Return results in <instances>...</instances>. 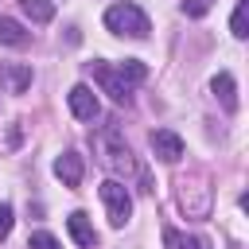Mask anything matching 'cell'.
<instances>
[{"instance_id": "obj_1", "label": "cell", "mask_w": 249, "mask_h": 249, "mask_svg": "<svg viewBox=\"0 0 249 249\" xmlns=\"http://www.w3.org/2000/svg\"><path fill=\"white\" fill-rule=\"evenodd\" d=\"M105 27H109L113 35H128V39H148V31H152L148 16H144L136 4H113V8L105 12Z\"/></svg>"}, {"instance_id": "obj_2", "label": "cell", "mask_w": 249, "mask_h": 249, "mask_svg": "<svg viewBox=\"0 0 249 249\" xmlns=\"http://www.w3.org/2000/svg\"><path fill=\"white\" fill-rule=\"evenodd\" d=\"M97 148H101V163L113 175H136V160H132V152H128V144L121 140L117 128H105L97 136Z\"/></svg>"}, {"instance_id": "obj_3", "label": "cell", "mask_w": 249, "mask_h": 249, "mask_svg": "<svg viewBox=\"0 0 249 249\" xmlns=\"http://www.w3.org/2000/svg\"><path fill=\"white\" fill-rule=\"evenodd\" d=\"M101 202H105V218H109L113 230L128 226V218H132V195H128V187L121 179H105L101 183Z\"/></svg>"}, {"instance_id": "obj_4", "label": "cell", "mask_w": 249, "mask_h": 249, "mask_svg": "<svg viewBox=\"0 0 249 249\" xmlns=\"http://www.w3.org/2000/svg\"><path fill=\"white\" fill-rule=\"evenodd\" d=\"M179 206H183L187 218H206L210 214V187H206L202 175H195L191 183L179 179Z\"/></svg>"}, {"instance_id": "obj_5", "label": "cell", "mask_w": 249, "mask_h": 249, "mask_svg": "<svg viewBox=\"0 0 249 249\" xmlns=\"http://www.w3.org/2000/svg\"><path fill=\"white\" fill-rule=\"evenodd\" d=\"M89 70H93V78H97V86L117 101V105H128L132 101V86L117 74V66H109V62H89Z\"/></svg>"}, {"instance_id": "obj_6", "label": "cell", "mask_w": 249, "mask_h": 249, "mask_svg": "<svg viewBox=\"0 0 249 249\" xmlns=\"http://www.w3.org/2000/svg\"><path fill=\"white\" fill-rule=\"evenodd\" d=\"M148 144H152L156 160H163V163H179V160H183V136L171 132V128H156V132L148 136Z\"/></svg>"}, {"instance_id": "obj_7", "label": "cell", "mask_w": 249, "mask_h": 249, "mask_svg": "<svg viewBox=\"0 0 249 249\" xmlns=\"http://www.w3.org/2000/svg\"><path fill=\"white\" fill-rule=\"evenodd\" d=\"M66 101H70V113H74L78 121H93V117H97V97H93V89H89L86 82H78V86L66 93Z\"/></svg>"}, {"instance_id": "obj_8", "label": "cell", "mask_w": 249, "mask_h": 249, "mask_svg": "<svg viewBox=\"0 0 249 249\" xmlns=\"http://www.w3.org/2000/svg\"><path fill=\"white\" fill-rule=\"evenodd\" d=\"M54 175L62 179V187H78L82 175H86V160H82L78 152H62V156L54 160Z\"/></svg>"}, {"instance_id": "obj_9", "label": "cell", "mask_w": 249, "mask_h": 249, "mask_svg": "<svg viewBox=\"0 0 249 249\" xmlns=\"http://www.w3.org/2000/svg\"><path fill=\"white\" fill-rule=\"evenodd\" d=\"M66 230H70V237H74L82 249H93V245H97V233H93V226H89L86 210H74V214L66 218Z\"/></svg>"}, {"instance_id": "obj_10", "label": "cell", "mask_w": 249, "mask_h": 249, "mask_svg": "<svg viewBox=\"0 0 249 249\" xmlns=\"http://www.w3.org/2000/svg\"><path fill=\"white\" fill-rule=\"evenodd\" d=\"M210 89L218 93V101H222V109H226V113H237V82H233L226 70H222V74H214Z\"/></svg>"}, {"instance_id": "obj_11", "label": "cell", "mask_w": 249, "mask_h": 249, "mask_svg": "<svg viewBox=\"0 0 249 249\" xmlns=\"http://www.w3.org/2000/svg\"><path fill=\"white\" fill-rule=\"evenodd\" d=\"M0 86H8V93H23L31 86V66H0Z\"/></svg>"}, {"instance_id": "obj_12", "label": "cell", "mask_w": 249, "mask_h": 249, "mask_svg": "<svg viewBox=\"0 0 249 249\" xmlns=\"http://www.w3.org/2000/svg\"><path fill=\"white\" fill-rule=\"evenodd\" d=\"M19 8H23V16L31 23H51L54 19V4L51 0H19Z\"/></svg>"}, {"instance_id": "obj_13", "label": "cell", "mask_w": 249, "mask_h": 249, "mask_svg": "<svg viewBox=\"0 0 249 249\" xmlns=\"http://www.w3.org/2000/svg\"><path fill=\"white\" fill-rule=\"evenodd\" d=\"M27 39H31V35H27L16 19L0 16V43H4V47H27Z\"/></svg>"}, {"instance_id": "obj_14", "label": "cell", "mask_w": 249, "mask_h": 249, "mask_svg": "<svg viewBox=\"0 0 249 249\" xmlns=\"http://www.w3.org/2000/svg\"><path fill=\"white\" fill-rule=\"evenodd\" d=\"M163 245H167V249H210L206 237H198V233L187 237V233H179V230H167V233H163Z\"/></svg>"}, {"instance_id": "obj_15", "label": "cell", "mask_w": 249, "mask_h": 249, "mask_svg": "<svg viewBox=\"0 0 249 249\" xmlns=\"http://www.w3.org/2000/svg\"><path fill=\"white\" fill-rule=\"evenodd\" d=\"M117 74H121L128 86H136V82H144V78H148V66H144L140 58H124V62H117Z\"/></svg>"}, {"instance_id": "obj_16", "label": "cell", "mask_w": 249, "mask_h": 249, "mask_svg": "<svg viewBox=\"0 0 249 249\" xmlns=\"http://www.w3.org/2000/svg\"><path fill=\"white\" fill-rule=\"evenodd\" d=\"M230 31H233V39H245L249 35V0H237V8L230 16Z\"/></svg>"}, {"instance_id": "obj_17", "label": "cell", "mask_w": 249, "mask_h": 249, "mask_svg": "<svg viewBox=\"0 0 249 249\" xmlns=\"http://www.w3.org/2000/svg\"><path fill=\"white\" fill-rule=\"evenodd\" d=\"M27 249H62V245H58V237H54V233L35 230V233H31V241H27Z\"/></svg>"}, {"instance_id": "obj_18", "label": "cell", "mask_w": 249, "mask_h": 249, "mask_svg": "<svg viewBox=\"0 0 249 249\" xmlns=\"http://www.w3.org/2000/svg\"><path fill=\"white\" fill-rule=\"evenodd\" d=\"M210 8H214V0H183V16H191V19L206 16Z\"/></svg>"}, {"instance_id": "obj_19", "label": "cell", "mask_w": 249, "mask_h": 249, "mask_svg": "<svg viewBox=\"0 0 249 249\" xmlns=\"http://www.w3.org/2000/svg\"><path fill=\"white\" fill-rule=\"evenodd\" d=\"M8 230H12V206L0 202V237H8Z\"/></svg>"}]
</instances>
